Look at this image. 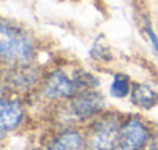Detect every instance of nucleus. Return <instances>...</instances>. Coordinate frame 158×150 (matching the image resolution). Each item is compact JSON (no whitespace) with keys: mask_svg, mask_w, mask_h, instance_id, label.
I'll list each match as a JSON object with an SVG mask.
<instances>
[{"mask_svg":"<svg viewBox=\"0 0 158 150\" xmlns=\"http://www.w3.org/2000/svg\"><path fill=\"white\" fill-rule=\"evenodd\" d=\"M37 57L32 35L14 22L0 18V66L8 69L31 66Z\"/></svg>","mask_w":158,"mask_h":150,"instance_id":"f257e3e1","label":"nucleus"},{"mask_svg":"<svg viewBox=\"0 0 158 150\" xmlns=\"http://www.w3.org/2000/svg\"><path fill=\"white\" fill-rule=\"evenodd\" d=\"M95 87L97 80L92 74H88L81 69L74 71L72 74L63 69H55L45 77L42 94L49 101H69L75 95Z\"/></svg>","mask_w":158,"mask_h":150,"instance_id":"f03ea898","label":"nucleus"},{"mask_svg":"<svg viewBox=\"0 0 158 150\" xmlns=\"http://www.w3.org/2000/svg\"><path fill=\"white\" fill-rule=\"evenodd\" d=\"M123 120L118 113H102L91 120L85 133L83 150H117L118 133Z\"/></svg>","mask_w":158,"mask_h":150,"instance_id":"7ed1b4c3","label":"nucleus"},{"mask_svg":"<svg viewBox=\"0 0 158 150\" xmlns=\"http://www.w3.org/2000/svg\"><path fill=\"white\" fill-rule=\"evenodd\" d=\"M151 136L152 132L149 126L140 116L132 115L121 123L117 150H144L149 146Z\"/></svg>","mask_w":158,"mask_h":150,"instance_id":"20e7f679","label":"nucleus"},{"mask_svg":"<svg viewBox=\"0 0 158 150\" xmlns=\"http://www.w3.org/2000/svg\"><path fill=\"white\" fill-rule=\"evenodd\" d=\"M105 98L95 89L85 91L69 100V112L77 121H91L105 110Z\"/></svg>","mask_w":158,"mask_h":150,"instance_id":"39448f33","label":"nucleus"},{"mask_svg":"<svg viewBox=\"0 0 158 150\" xmlns=\"http://www.w3.org/2000/svg\"><path fill=\"white\" fill-rule=\"evenodd\" d=\"M26 118L25 106L15 98L0 97V140L22 127Z\"/></svg>","mask_w":158,"mask_h":150,"instance_id":"423d86ee","label":"nucleus"},{"mask_svg":"<svg viewBox=\"0 0 158 150\" xmlns=\"http://www.w3.org/2000/svg\"><path fill=\"white\" fill-rule=\"evenodd\" d=\"M85 135L77 129H64L54 135L48 143L46 150H83Z\"/></svg>","mask_w":158,"mask_h":150,"instance_id":"0eeeda50","label":"nucleus"},{"mask_svg":"<svg viewBox=\"0 0 158 150\" xmlns=\"http://www.w3.org/2000/svg\"><path fill=\"white\" fill-rule=\"evenodd\" d=\"M9 71L11 72L6 77V84L11 87V91H28L40 80L31 66L11 67Z\"/></svg>","mask_w":158,"mask_h":150,"instance_id":"6e6552de","label":"nucleus"},{"mask_svg":"<svg viewBox=\"0 0 158 150\" xmlns=\"http://www.w3.org/2000/svg\"><path fill=\"white\" fill-rule=\"evenodd\" d=\"M129 97H131V101L135 107H140L144 110L154 109L158 106V92L154 87L143 84V83L134 84Z\"/></svg>","mask_w":158,"mask_h":150,"instance_id":"1a4fd4ad","label":"nucleus"},{"mask_svg":"<svg viewBox=\"0 0 158 150\" xmlns=\"http://www.w3.org/2000/svg\"><path fill=\"white\" fill-rule=\"evenodd\" d=\"M131 91H132L131 78L126 74H115L110 83V95L115 98H126L131 95Z\"/></svg>","mask_w":158,"mask_h":150,"instance_id":"9d476101","label":"nucleus"},{"mask_svg":"<svg viewBox=\"0 0 158 150\" xmlns=\"http://www.w3.org/2000/svg\"><path fill=\"white\" fill-rule=\"evenodd\" d=\"M91 55H92L94 60H98V61H109L110 57H112L110 49H109L106 45L102 43V39H98V40L94 43V46H92V49H91Z\"/></svg>","mask_w":158,"mask_h":150,"instance_id":"9b49d317","label":"nucleus"},{"mask_svg":"<svg viewBox=\"0 0 158 150\" xmlns=\"http://www.w3.org/2000/svg\"><path fill=\"white\" fill-rule=\"evenodd\" d=\"M144 32H146V37H148V40H149V43H151L154 52L158 55V37H157V34H155V31H154V28H152V25H151L149 20H144Z\"/></svg>","mask_w":158,"mask_h":150,"instance_id":"f8f14e48","label":"nucleus"}]
</instances>
